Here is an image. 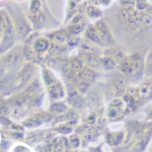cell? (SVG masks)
Wrapping results in <instances>:
<instances>
[{
    "instance_id": "obj_7",
    "label": "cell",
    "mask_w": 152,
    "mask_h": 152,
    "mask_svg": "<svg viewBox=\"0 0 152 152\" xmlns=\"http://www.w3.org/2000/svg\"><path fill=\"white\" fill-rule=\"evenodd\" d=\"M103 64L107 69H113L116 66V62L113 59L110 58H104L103 60Z\"/></svg>"
},
{
    "instance_id": "obj_9",
    "label": "cell",
    "mask_w": 152,
    "mask_h": 152,
    "mask_svg": "<svg viewBox=\"0 0 152 152\" xmlns=\"http://www.w3.org/2000/svg\"><path fill=\"white\" fill-rule=\"evenodd\" d=\"M87 62H89L90 64H91L93 66H95L98 64L97 60L95 58L94 56H88L87 58Z\"/></svg>"
},
{
    "instance_id": "obj_1",
    "label": "cell",
    "mask_w": 152,
    "mask_h": 152,
    "mask_svg": "<svg viewBox=\"0 0 152 152\" xmlns=\"http://www.w3.org/2000/svg\"><path fill=\"white\" fill-rule=\"evenodd\" d=\"M96 30L99 34V37L105 42L111 43L113 41L111 32H110L108 26L104 22L99 21L96 23Z\"/></svg>"
},
{
    "instance_id": "obj_12",
    "label": "cell",
    "mask_w": 152,
    "mask_h": 152,
    "mask_svg": "<svg viewBox=\"0 0 152 152\" xmlns=\"http://www.w3.org/2000/svg\"><path fill=\"white\" fill-rule=\"evenodd\" d=\"M148 67L149 70L152 69V50L149 52L148 57Z\"/></svg>"
},
{
    "instance_id": "obj_10",
    "label": "cell",
    "mask_w": 152,
    "mask_h": 152,
    "mask_svg": "<svg viewBox=\"0 0 152 152\" xmlns=\"http://www.w3.org/2000/svg\"><path fill=\"white\" fill-rule=\"evenodd\" d=\"M137 8L138 9L141 10H145L147 8V4H145V2L143 0H140V1H137Z\"/></svg>"
},
{
    "instance_id": "obj_2",
    "label": "cell",
    "mask_w": 152,
    "mask_h": 152,
    "mask_svg": "<svg viewBox=\"0 0 152 152\" xmlns=\"http://www.w3.org/2000/svg\"><path fill=\"white\" fill-rule=\"evenodd\" d=\"M120 69L122 72L126 75H133L135 73V66H134V61L124 60L120 65Z\"/></svg>"
},
{
    "instance_id": "obj_4",
    "label": "cell",
    "mask_w": 152,
    "mask_h": 152,
    "mask_svg": "<svg viewBox=\"0 0 152 152\" xmlns=\"http://www.w3.org/2000/svg\"><path fill=\"white\" fill-rule=\"evenodd\" d=\"M140 25L143 27H149L152 25V17L148 14H143L139 16V21Z\"/></svg>"
},
{
    "instance_id": "obj_11",
    "label": "cell",
    "mask_w": 152,
    "mask_h": 152,
    "mask_svg": "<svg viewBox=\"0 0 152 152\" xmlns=\"http://www.w3.org/2000/svg\"><path fill=\"white\" fill-rule=\"evenodd\" d=\"M118 110H117V108L114 107H112L109 110V115L111 117H115L118 115Z\"/></svg>"
},
{
    "instance_id": "obj_14",
    "label": "cell",
    "mask_w": 152,
    "mask_h": 152,
    "mask_svg": "<svg viewBox=\"0 0 152 152\" xmlns=\"http://www.w3.org/2000/svg\"><path fill=\"white\" fill-rule=\"evenodd\" d=\"M135 133H136V135L137 136H139L143 133V128L141 127H137V128L135 129Z\"/></svg>"
},
{
    "instance_id": "obj_3",
    "label": "cell",
    "mask_w": 152,
    "mask_h": 152,
    "mask_svg": "<svg viewBox=\"0 0 152 152\" xmlns=\"http://www.w3.org/2000/svg\"><path fill=\"white\" fill-rule=\"evenodd\" d=\"M86 35H87L88 39H89L91 41H94L95 43H100V41H101V39L99 37L96 28L92 25L88 26Z\"/></svg>"
},
{
    "instance_id": "obj_13",
    "label": "cell",
    "mask_w": 152,
    "mask_h": 152,
    "mask_svg": "<svg viewBox=\"0 0 152 152\" xmlns=\"http://www.w3.org/2000/svg\"><path fill=\"white\" fill-rule=\"evenodd\" d=\"M88 11H89V12H88V13H89V15L91 17L98 16V13H99V12H94V8H89V10H88Z\"/></svg>"
},
{
    "instance_id": "obj_15",
    "label": "cell",
    "mask_w": 152,
    "mask_h": 152,
    "mask_svg": "<svg viewBox=\"0 0 152 152\" xmlns=\"http://www.w3.org/2000/svg\"><path fill=\"white\" fill-rule=\"evenodd\" d=\"M83 30V26L78 25L75 28V33H79V32L82 31Z\"/></svg>"
},
{
    "instance_id": "obj_5",
    "label": "cell",
    "mask_w": 152,
    "mask_h": 152,
    "mask_svg": "<svg viewBox=\"0 0 152 152\" xmlns=\"http://www.w3.org/2000/svg\"><path fill=\"white\" fill-rule=\"evenodd\" d=\"M151 136V133L149 132V133H148L146 137H144V139L142 140L140 143H139L138 145H137V148H135V151L137 152H140L144 150V149L145 148V147L148 143H149V139H150V137Z\"/></svg>"
},
{
    "instance_id": "obj_6",
    "label": "cell",
    "mask_w": 152,
    "mask_h": 152,
    "mask_svg": "<svg viewBox=\"0 0 152 152\" xmlns=\"http://www.w3.org/2000/svg\"><path fill=\"white\" fill-rule=\"evenodd\" d=\"M152 93V83H147L142 86L141 88L140 94L141 97H145Z\"/></svg>"
},
{
    "instance_id": "obj_8",
    "label": "cell",
    "mask_w": 152,
    "mask_h": 152,
    "mask_svg": "<svg viewBox=\"0 0 152 152\" xmlns=\"http://www.w3.org/2000/svg\"><path fill=\"white\" fill-rule=\"evenodd\" d=\"M115 84H116L118 90L122 91L124 89L125 85H126V80H125V79L123 78H121V77L118 78L116 80Z\"/></svg>"
}]
</instances>
